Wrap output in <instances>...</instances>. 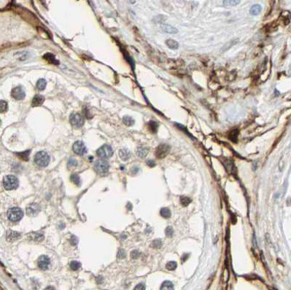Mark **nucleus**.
<instances>
[{"instance_id": "1", "label": "nucleus", "mask_w": 291, "mask_h": 290, "mask_svg": "<svg viewBox=\"0 0 291 290\" xmlns=\"http://www.w3.org/2000/svg\"><path fill=\"white\" fill-rule=\"evenodd\" d=\"M18 179L14 175H8V176L4 177L3 185H4L5 189H6L7 190H12V189H16L18 187Z\"/></svg>"}, {"instance_id": "2", "label": "nucleus", "mask_w": 291, "mask_h": 290, "mask_svg": "<svg viewBox=\"0 0 291 290\" xmlns=\"http://www.w3.org/2000/svg\"><path fill=\"white\" fill-rule=\"evenodd\" d=\"M35 162L37 166L45 167L50 163L49 155L45 151H39L35 155Z\"/></svg>"}, {"instance_id": "3", "label": "nucleus", "mask_w": 291, "mask_h": 290, "mask_svg": "<svg viewBox=\"0 0 291 290\" xmlns=\"http://www.w3.org/2000/svg\"><path fill=\"white\" fill-rule=\"evenodd\" d=\"M93 168H94V170L96 173H99V174H105V173L108 172L109 165L108 162L104 159H99L95 162Z\"/></svg>"}, {"instance_id": "4", "label": "nucleus", "mask_w": 291, "mask_h": 290, "mask_svg": "<svg viewBox=\"0 0 291 290\" xmlns=\"http://www.w3.org/2000/svg\"><path fill=\"white\" fill-rule=\"evenodd\" d=\"M23 212L18 207L10 209L8 212V217L11 222H18L22 219Z\"/></svg>"}, {"instance_id": "5", "label": "nucleus", "mask_w": 291, "mask_h": 290, "mask_svg": "<svg viewBox=\"0 0 291 290\" xmlns=\"http://www.w3.org/2000/svg\"><path fill=\"white\" fill-rule=\"evenodd\" d=\"M96 154L101 158H109L113 155V150L112 147L108 144L102 145L96 151Z\"/></svg>"}, {"instance_id": "6", "label": "nucleus", "mask_w": 291, "mask_h": 290, "mask_svg": "<svg viewBox=\"0 0 291 290\" xmlns=\"http://www.w3.org/2000/svg\"><path fill=\"white\" fill-rule=\"evenodd\" d=\"M69 122L73 127L79 128H81L83 126L84 123H85V120H84V117L80 114L73 113L70 115Z\"/></svg>"}, {"instance_id": "7", "label": "nucleus", "mask_w": 291, "mask_h": 290, "mask_svg": "<svg viewBox=\"0 0 291 290\" xmlns=\"http://www.w3.org/2000/svg\"><path fill=\"white\" fill-rule=\"evenodd\" d=\"M171 150V147L166 144H160L156 150V156L159 159H163L166 157Z\"/></svg>"}, {"instance_id": "8", "label": "nucleus", "mask_w": 291, "mask_h": 290, "mask_svg": "<svg viewBox=\"0 0 291 290\" xmlns=\"http://www.w3.org/2000/svg\"><path fill=\"white\" fill-rule=\"evenodd\" d=\"M72 150L75 153L79 155H83L86 152H87V148H86L85 144L81 141H77L73 144Z\"/></svg>"}, {"instance_id": "9", "label": "nucleus", "mask_w": 291, "mask_h": 290, "mask_svg": "<svg viewBox=\"0 0 291 290\" xmlns=\"http://www.w3.org/2000/svg\"><path fill=\"white\" fill-rule=\"evenodd\" d=\"M11 96L15 100H23L26 96V93L22 87L18 86L12 89L11 91Z\"/></svg>"}, {"instance_id": "10", "label": "nucleus", "mask_w": 291, "mask_h": 290, "mask_svg": "<svg viewBox=\"0 0 291 290\" xmlns=\"http://www.w3.org/2000/svg\"><path fill=\"white\" fill-rule=\"evenodd\" d=\"M38 267L42 270H47L50 265V259L48 256L42 255L37 261Z\"/></svg>"}, {"instance_id": "11", "label": "nucleus", "mask_w": 291, "mask_h": 290, "mask_svg": "<svg viewBox=\"0 0 291 290\" xmlns=\"http://www.w3.org/2000/svg\"><path fill=\"white\" fill-rule=\"evenodd\" d=\"M39 211H40V207L38 204L32 203L26 208V214L30 216H35L38 214Z\"/></svg>"}, {"instance_id": "12", "label": "nucleus", "mask_w": 291, "mask_h": 290, "mask_svg": "<svg viewBox=\"0 0 291 290\" xmlns=\"http://www.w3.org/2000/svg\"><path fill=\"white\" fill-rule=\"evenodd\" d=\"M45 101V97L42 95L37 94L35 96L32 101V107H39L41 106Z\"/></svg>"}, {"instance_id": "13", "label": "nucleus", "mask_w": 291, "mask_h": 290, "mask_svg": "<svg viewBox=\"0 0 291 290\" xmlns=\"http://www.w3.org/2000/svg\"><path fill=\"white\" fill-rule=\"evenodd\" d=\"M149 150H150V149H149V147H138L137 149H136V155L139 157H141V158H145V157L148 155Z\"/></svg>"}, {"instance_id": "14", "label": "nucleus", "mask_w": 291, "mask_h": 290, "mask_svg": "<svg viewBox=\"0 0 291 290\" xmlns=\"http://www.w3.org/2000/svg\"><path fill=\"white\" fill-rule=\"evenodd\" d=\"M161 29L163 32L166 34H177L178 33V30L175 27L172 26V25L169 24H162L161 26Z\"/></svg>"}, {"instance_id": "15", "label": "nucleus", "mask_w": 291, "mask_h": 290, "mask_svg": "<svg viewBox=\"0 0 291 290\" xmlns=\"http://www.w3.org/2000/svg\"><path fill=\"white\" fill-rule=\"evenodd\" d=\"M119 156L122 160L125 161L130 158L131 156H132V153L128 149L124 148V149L120 150L119 151Z\"/></svg>"}, {"instance_id": "16", "label": "nucleus", "mask_w": 291, "mask_h": 290, "mask_svg": "<svg viewBox=\"0 0 291 290\" xmlns=\"http://www.w3.org/2000/svg\"><path fill=\"white\" fill-rule=\"evenodd\" d=\"M21 237L19 232H17L15 231H12V230H9L7 232V240L8 241H16Z\"/></svg>"}, {"instance_id": "17", "label": "nucleus", "mask_w": 291, "mask_h": 290, "mask_svg": "<svg viewBox=\"0 0 291 290\" xmlns=\"http://www.w3.org/2000/svg\"><path fill=\"white\" fill-rule=\"evenodd\" d=\"M43 58H44L45 60H46L48 62H49L50 64H55V65H57V64H59V61L55 58V55L52 54V53H46V54L44 55V56H43Z\"/></svg>"}, {"instance_id": "18", "label": "nucleus", "mask_w": 291, "mask_h": 290, "mask_svg": "<svg viewBox=\"0 0 291 290\" xmlns=\"http://www.w3.org/2000/svg\"><path fill=\"white\" fill-rule=\"evenodd\" d=\"M239 134V130L238 129H233L230 131L229 133V139L233 142L236 143L237 140H238Z\"/></svg>"}, {"instance_id": "19", "label": "nucleus", "mask_w": 291, "mask_h": 290, "mask_svg": "<svg viewBox=\"0 0 291 290\" xmlns=\"http://www.w3.org/2000/svg\"><path fill=\"white\" fill-rule=\"evenodd\" d=\"M166 44L169 48L172 50H177L179 48V43L175 39H169L166 41Z\"/></svg>"}, {"instance_id": "20", "label": "nucleus", "mask_w": 291, "mask_h": 290, "mask_svg": "<svg viewBox=\"0 0 291 290\" xmlns=\"http://www.w3.org/2000/svg\"><path fill=\"white\" fill-rule=\"evenodd\" d=\"M262 10V7L260 5H254L249 9V13L253 15H259Z\"/></svg>"}, {"instance_id": "21", "label": "nucleus", "mask_w": 291, "mask_h": 290, "mask_svg": "<svg viewBox=\"0 0 291 290\" xmlns=\"http://www.w3.org/2000/svg\"><path fill=\"white\" fill-rule=\"evenodd\" d=\"M160 290H175V287L170 281H165L161 285Z\"/></svg>"}, {"instance_id": "22", "label": "nucleus", "mask_w": 291, "mask_h": 290, "mask_svg": "<svg viewBox=\"0 0 291 290\" xmlns=\"http://www.w3.org/2000/svg\"><path fill=\"white\" fill-rule=\"evenodd\" d=\"M123 123H124L126 126L130 127L134 124L135 121H134V120L133 119V117H131V116H124V117H123Z\"/></svg>"}, {"instance_id": "23", "label": "nucleus", "mask_w": 291, "mask_h": 290, "mask_svg": "<svg viewBox=\"0 0 291 290\" xmlns=\"http://www.w3.org/2000/svg\"><path fill=\"white\" fill-rule=\"evenodd\" d=\"M148 127L152 133H156L159 128V123L156 121H150L148 123Z\"/></svg>"}, {"instance_id": "24", "label": "nucleus", "mask_w": 291, "mask_h": 290, "mask_svg": "<svg viewBox=\"0 0 291 290\" xmlns=\"http://www.w3.org/2000/svg\"><path fill=\"white\" fill-rule=\"evenodd\" d=\"M30 150H26V151L22 152V153H18L16 155L18 156L20 158L22 159V160L27 161L29 159V155H30Z\"/></svg>"}, {"instance_id": "25", "label": "nucleus", "mask_w": 291, "mask_h": 290, "mask_svg": "<svg viewBox=\"0 0 291 290\" xmlns=\"http://www.w3.org/2000/svg\"><path fill=\"white\" fill-rule=\"evenodd\" d=\"M47 85V82L45 79H39V80L37 82V88L39 91L45 90Z\"/></svg>"}, {"instance_id": "26", "label": "nucleus", "mask_w": 291, "mask_h": 290, "mask_svg": "<svg viewBox=\"0 0 291 290\" xmlns=\"http://www.w3.org/2000/svg\"><path fill=\"white\" fill-rule=\"evenodd\" d=\"M160 214L161 216L163 218H166V219H168L171 216V211L169 210L168 208H162L161 209V212H160Z\"/></svg>"}, {"instance_id": "27", "label": "nucleus", "mask_w": 291, "mask_h": 290, "mask_svg": "<svg viewBox=\"0 0 291 290\" xmlns=\"http://www.w3.org/2000/svg\"><path fill=\"white\" fill-rule=\"evenodd\" d=\"M8 110V102L5 100H1L0 101V113H4L6 112Z\"/></svg>"}, {"instance_id": "28", "label": "nucleus", "mask_w": 291, "mask_h": 290, "mask_svg": "<svg viewBox=\"0 0 291 290\" xmlns=\"http://www.w3.org/2000/svg\"><path fill=\"white\" fill-rule=\"evenodd\" d=\"M70 180L73 182L77 186H80L81 184V180H80V176L78 174H72L70 176Z\"/></svg>"}, {"instance_id": "29", "label": "nucleus", "mask_w": 291, "mask_h": 290, "mask_svg": "<svg viewBox=\"0 0 291 290\" xmlns=\"http://www.w3.org/2000/svg\"><path fill=\"white\" fill-rule=\"evenodd\" d=\"M192 202V200L190 198L186 196H182L180 198V203L183 206H187Z\"/></svg>"}, {"instance_id": "30", "label": "nucleus", "mask_w": 291, "mask_h": 290, "mask_svg": "<svg viewBox=\"0 0 291 290\" xmlns=\"http://www.w3.org/2000/svg\"><path fill=\"white\" fill-rule=\"evenodd\" d=\"M177 262H175V261H171V262H169L166 264V268L168 271H175V270L177 268Z\"/></svg>"}, {"instance_id": "31", "label": "nucleus", "mask_w": 291, "mask_h": 290, "mask_svg": "<svg viewBox=\"0 0 291 290\" xmlns=\"http://www.w3.org/2000/svg\"><path fill=\"white\" fill-rule=\"evenodd\" d=\"M241 2L239 0H227V1H223V4L226 5V6H230V7H233V6H236L238 4H239Z\"/></svg>"}, {"instance_id": "32", "label": "nucleus", "mask_w": 291, "mask_h": 290, "mask_svg": "<svg viewBox=\"0 0 291 290\" xmlns=\"http://www.w3.org/2000/svg\"><path fill=\"white\" fill-rule=\"evenodd\" d=\"M80 266H81V265H80V263L78 262V261H72L69 265L70 268H71L72 271H78L79 268H80Z\"/></svg>"}, {"instance_id": "33", "label": "nucleus", "mask_w": 291, "mask_h": 290, "mask_svg": "<svg viewBox=\"0 0 291 290\" xmlns=\"http://www.w3.org/2000/svg\"><path fill=\"white\" fill-rule=\"evenodd\" d=\"M151 246L155 249H160L162 246V241L160 239H156L152 241L151 243Z\"/></svg>"}, {"instance_id": "34", "label": "nucleus", "mask_w": 291, "mask_h": 290, "mask_svg": "<svg viewBox=\"0 0 291 290\" xmlns=\"http://www.w3.org/2000/svg\"><path fill=\"white\" fill-rule=\"evenodd\" d=\"M165 233L167 237H172L174 234V230L172 227H166V230H165Z\"/></svg>"}, {"instance_id": "35", "label": "nucleus", "mask_w": 291, "mask_h": 290, "mask_svg": "<svg viewBox=\"0 0 291 290\" xmlns=\"http://www.w3.org/2000/svg\"><path fill=\"white\" fill-rule=\"evenodd\" d=\"M77 165H78V162H77V160H75V159L72 158V157H71V158L69 160V161H68V166H69V167H72V166H76Z\"/></svg>"}, {"instance_id": "36", "label": "nucleus", "mask_w": 291, "mask_h": 290, "mask_svg": "<svg viewBox=\"0 0 291 290\" xmlns=\"http://www.w3.org/2000/svg\"><path fill=\"white\" fill-rule=\"evenodd\" d=\"M140 253L137 250H134V251L132 252L131 253V257H132V259H137L138 257H139Z\"/></svg>"}, {"instance_id": "37", "label": "nucleus", "mask_w": 291, "mask_h": 290, "mask_svg": "<svg viewBox=\"0 0 291 290\" xmlns=\"http://www.w3.org/2000/svg\"><path fill=\"white\" fill-rule=\"evenodd\" d=\"M134 290H145V285L142 283H140L135 286Z\"/></svg>"}, {"instance_id": "38", "label": "nucleus", "mask_w": 291, "mask_h": 290, "mask_svg": "<svg viewBox=\"0 0 291 290\" xmlns=\"http://www.w3.org/2000/svg\"><path fill=\"white\" fill-rule=\"evenodd\" d=\"M43 239H44V236L42 234H36L35 235V241H42Z\"/></svg>"}, {"instance_id": "39", "label": "nucleus", "mask_w": 291, "mask_h": 290, "mask_svg": "<svg viewBox=\"0 0 291 290\" xmlns=\"http://www.w3.org/2000/svg\"><path fill=\"white\" fill-rule=\"evenodd\" d=\"M118 257H119V258H124V257H125V253L124 250H123V249L120 250L119 252H118Z\"/></svg>"}, {"instance_id": "40", "label": "nucleus", "mask_w": 291, "mask_h": 290, "mask_svg": "<svg viewBox=\"0 0 291 290\" xmlns=\"http://www.w3.org/2000/svg\"><path fill=\"white\" fill-rule=\"evenodd\" d=\"M147 164H148L150 167H154V166H156L155 162H154V160H149L147 161Z\"/></svg>"}, {"instance_id": "41", "label": "nucleus", "mask_w": 291, "mask_h": 290, "mask_svg": "<svg viewBox=\"0 0 291 290\" xmlns=\"http://www.w3.org/2000/svg\"><path fill=\"white\" fill-rule=\"evenodd\" d=\"M73 242H75V243H78V240H77L76 238L75 237V236H72V239H71V243H72V244Z\"/></svg>"}, {"instance_id": "42", "label": "nucleus", "mask_w": 291, "mask_h": 290, "mask_svg": "<svg viewBox=\"0 0 291 290\" xmlns=\"http://www.w3.org/2000/svg\"><path fill=\"white\" fill-rule=\"evenodd\" d=\"M44 290H55V289L54 287H53V286H48V287H46Z\"/></svg>"}, {"instance_id": "43", "label": "nucleus", "mask_w": 291, "mask_h": 290, "mask_svg": "<svg viewBox=\"0 0 291 290\" xmlns=\"http://www.w3.org/2000/svg\"><path fill=\"white\" fill-rule=\"evenodd\" d=\"M1 124H2V120H1V119H0V126H1Z\"/></svg>"}]
</instances>
